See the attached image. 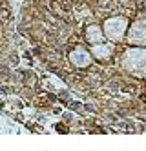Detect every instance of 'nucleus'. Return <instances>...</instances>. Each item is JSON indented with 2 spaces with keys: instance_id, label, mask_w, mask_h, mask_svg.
<instances>
[{
  "instance_id": "nucleus-1",
  "label": "nucleus",
  "mask_w": 146,
  "mask_h": 151,
  "mask_svg": "<svg viewBox=\"0 0 146 151\" xmlns=\"http://www.w3.org/2000/svg\"><path fill=\"white\" fill-rule=\"evenodd\" d=\"M73 58H75V64H79V66H84V64H88V62L82 60V58H90V57L86 55L84 51H77L75 55H71V60H73Z\"/></svg>"
},
{
  "instance_id": "nucleus-2",
  "label": "nucleus",
  "mask_w": 146,
  "mask_h": 151,
  "mask_svg": "<svg viewBox=\"0 0 146 151\" xmlns=\"http://www.w3.org/2000/svg\"><path fill=\"white\" fill-rule=\"evenodd\" d=\"M57 131H59V133H68L66 127H64V126H59V124H57Z\"/></svg>"
}]
</instances>
